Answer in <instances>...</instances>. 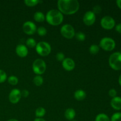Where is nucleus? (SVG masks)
<instances>
[{
	"label": "nucleus",
	"mask_w": 121,
	"mask_h": 121,
	"mask_svg": "<svg viewBox=\"0 0 121 121\" xmlns=\"http://www.w3.org/2000/svg\"><path fill=\"white\" fill-rule=\"evenodd\" d=\"M57 7L62 14L72 15L79 10L80 4L78 0H59Z\"/></svg>",
	"instance_id": "f257e3e1"
},
{
	"label": "nucleus",
	"mask_w": 121,
	"mask_h": 121,
	"mask_svg": "<svg viewBox=\"0 0 121 121\" xmlns=\"http://www.w3.org/2000/svg\"><path fill=\"white\" fill-rule=\"evenodd\" d=\"M46 21L52 26H59L63 21V15L57 9H50L46 16Z\"/></svg>",
	"instance_id": "f03ea898"
},
{
	"label": "nucleus",
	"mask_w": 121,
	"mask_h": 121,
	"mask_svg": "<svg viewBox=\"0 0 121 121\" xmlns=\"http://www.w3.org/2000/svg\"><path fill=\"white\" fill-rule=\"evenodd\" d=\"M109 64L110 67L115 70H121V53L120 52H115L110 56Z\"/></svg>",
	"instance_id": "7ed1b4c3"
},
{
	"label": "nucleus",
	"mask_w": 121,
	"mask_h": 121,
	"mask_svg": "<svg viewBox=\"0 0 121 121\" xmlns=\"http://www.w3.org/2000/svg\"><path fill=\"white\" fill-rule=\"evenodd\" d=\"M35 50L39 55L41 56H46L50 53L52 48L49 43L46 41H40L37 44Z\"/></svg>",
	"instance_id": "20e7f679"
},
{
	"label": "nucleus",
	"mask_w": 121,
	"mask_h": 121,
	"mask_svg": "<svg viewBox=\"0 0 121 121\" xmlns=\"http://www.w3.org/2000/svg\"><path fill=\"white\" fill-rule=\"evenodd\" d=\"M33 70L37 75L43 74L46 70V64L43 60L37 59L34 61L33 63Z\"/></svg>",
	"instance_id": "39448f33"
},
{
	"label": "nucleus",
	"mask_w": 121,
	"mask_h": 121,
	"mask_svg": "<svg viewBox=\"0 0 121 121\" xmlns=\"http://www.w3.org/2000/svg\"><path fill=\"white\" fill-rule=\"evenodd\" d=\"M100 47L106 51H112L116 46L115 41L110 37H104L100 41Z\"/></svg>",
	"instance_id": "423d86ee"
},
{
	"label": "nucleus",
	"mask_w": 121,
	"mask_h": 121,
	"mask_svg": "<svg viewBox=\"0 0 121 121\" xmlns=\"http://www.w3.org/2000/svg\"><path fill=\"white\" fill-rule=\"evenodd\" d=\"M61 35L65 38L67 39H71L75 35V31L72 26L69 24L63 25L60 30Z\"/></svg>",
	"instance_id": "0eeeda50"
},
{
	"label": "nucleus",
	"mask_w": 121,
	"mask_h": 121,
	"mask_svg": "<svg viewBox=\"0 0 121 121\" xmlns=\"http://www.w3.org/2000/svg\"><path fill=\"white\" fill-rule=\"evenodd\" d=\"M102 27L105 30H111L115 26L114 19L111 16H105L100 20Z\"/></svg>",
	"instance_id": "6e6552de"
},
{
	"label": "nucleus",
	"mask_w": 121,
	"mask_h": 121,
	"mask_svg": "<svg viewBox=\"0 0 121 121\" xmlns=\"http://www.w3.org/2000/svg\"><path fill=\"white\" fill-rule=\"evenodd\" d=\"M22 30L28 35L34 34L37 31V27L35 24L30 21L25 22L22 26Z\"/></svg>",
	"instance_id": "1a4fd4ad"
},
{
	"label": "nucleus",
	"mask_w": 121,
	"mask_h": 121,
	"mask_svg": "<svg viewBox=\"0 0 121 121\" xmlns=\"http://www.w3.org/2000/svg\"><path fill=\"white\" fill-rule=\"evenodd\" d=\"M96 21V15L92 11H87L83 15V21L86 26H92Z\"/></svg>",
	"instance_id": "9d476101"
},
{
	"label": "nucleus",
	"mask_w": 121,
	"mask_h": 121,
	"mask_svg": "<svg viewBox=\"0 0 121 121\" xmlns=\"http://www.w3.org/2000/svg\"><path fill=\"white\" fill-rule=\"evenodd\" d=\"M21 98V91L18 89H14L10 92L9 94V100L11 103L15 104L20 101Z\"/></svg>",
	"instance_id": "9b49d317"
},
{
	"label": "nucleus",
	"mask_w": 121,
	"mask_h": 121,
	"mask_svg": "<svg viewBox=\"0 0 121 121\" xmlns=\"http://www.w3.org/2000/svg\"><path fill=\"white\" fill-rule=\"evenodd\" d=\"M63 67L67 71H71L75 67V63L73 59L70 58H65L62 61Z\"/></svg>",
	"instance_id": "f8f14e48"
},
{
	"label": "nucleus",
	"mask_w": 121,
	"mask_h": 121,
	"mask_svg": "<svg viewBox=\"0 0 121 121\" xmlns=\"http://www.w3.org/2000/svg\"><path fill=\"white\" fill-rule=\"evenodd\" d=\"M17 54L20 57H25L28 54V49L26 46L23 44H18L15 48Z\"/></svg>",
	"instance_id": "ddd939ff"
},
{
	"label": "nucleus",
	"mask_w": 121,
	"mask_h": 121,
	"mask_svg": "<svg viewBox=\"0 0 121 121\" xmlns=\"http://www.w3.org/2000/svg\"><path fill=\"white\" fill-rule=\"evenodd\" d=\"M111 105L114 109L121 110V98L116 96L112 98L111 101Z\"/></svg>",
	"instance_id": "4468645a"
},
{
	"label": "nucleus",
	"mask_w": 121,
	"mask_h": 121,
	"mask_svg": "<svg viewBox=\"0 0 121 121\" xmlns=\"http://www.w3.org/2000/svg\"><path fill=\"white\" fill-rule=\"evenodd\" d=\"M74 97L77 100H84L86 97V93L82 89L77 90L74 93Z\"/></svg>",
	"instance_id": "2eb2a0df"
},
{
	"label": "nucleus",
	"mask_w": 121,
	"mask_h": 121,
	"mask_svg": "<svg viewBox=\"0 0 121 121\" xmlns=\"http://www.w3.org/2000/svg\"><path fill=\"white\" fill-rule=\"evenodd\" d=\"M76 116V112L73 108H68L65 112V117L67 120L72 121Z\"/></svg>",
	"instance_id": "dca6fc26"
},
{
	"label": "nucleus",
	"mask_w": 121,
	"mask_h": 121,
	"mask_svg": "<svg viewBox=\"0 0 121 121\" xmlns=\"http://www.w3.org/2000/svg\"><path fill=\"white\" fill-rule=\"evenodd\" d=\"M34 19L37 22H43L46 19V16L43 13L40 11L36 12L34 14Z\"/></svg>",
	"instance_id": "f3484780"
},
{
	"label": "nucleus",
	"mask_w": 121,
	"mask_h": 121,
	"mask_svg": "<svg viewBox=\"0 0 121 121\" xmlns=\"http://www.w3.org/2000/svg\"><path fill=\"white\" fill-rule=\"evenodd\" d=\"M46 114V110L44 108L39 107L35 110V115L37 118H42Z\"/></svg>",
	"instance_id": "a211bd4d"
},
{
	"label": "nucleus",
	"mask_w": 121,
	"mask_h": 121,
	"mask_svg": "<svg viewBox=\"0 0 121 121\" xmlns=\"http://www.w3.org/2000/svg\"><path fill=\"white\" fill-rule=\"evenodd\" d=\"M33 82L37 86H40L43 83V78L40 75L35 76L33 79Z\"/></svg>",
	"instance_id": "6ab92c4d"
},
{
	"label": "nucleus",
	"mask_w": 121,
	"mask_h": 121,
	"mask_svg": "<svg viewBox=\"0 0 121 121\" xmlns=\"http://www.w3.org/2000/svg\"><path fill=\"white\" fill-rule=\"evenodd\" d=\"M95 121H110V119L105 113H99L96 117Z\"/></svg>",
	"instance_id": "aec40b11"
},
{
	"label": "nucleus",
	"mask_w": 121,
	"mask_h": 121,
	"mask_svg": "<svg viewBox=\"0 0 121 121\" xmlns=\"http://www.w3.org/2000/svg\"><path fill=\"white\" fill-rule=\"evenodd\" d=\"M40 2H42V1H40L39 0H25V4L28 7H34L37 5Z\"/></svg>",
	"instance_id": "412c9836"
},
{
	"label": "nucleus",
	"mask_w": 121,
	"mask_h": 121,
	"mask_svg": "<svg viewBox=\"0 0 121 121\" xmlns=\"http://www.w3.org/2000/svg\"><path fill=\"white\" fill-rule=\"evenodd\" d=\"M26 45L30 48H34L36 46L37 43L35 40L33 38H29L26 41Z\"/></svg>",
	"instance_id": "4be33fe9"
},
{
	"label": "nucleus",
	"mask_w": 121,
	"mask_h": 121,
	"mask_svg": "<svg viewBox=\"0 0 121 121\" xmlns=\"http://www.w3.org/2000/svg\"><path fill=\"white\" fill-rule=\"evenodd\" d=\"M99 51V47L96 44H92L89 47V52L92 54H98Z\"/></svg>",
	"instance_id": "5701e85b"
},
{
	"label": "nucleus",
	"mask_w": 121,
	"mask_h": 121,
	"mask_svg": "<svg viewBox=\"0 0 121 121\" xmlns=\"http://www.w3.org/2000/svg\"><path fill=\"white\" fill-rule=\"evenodd\" d=\"M8 82L10 85H16L18 82V79L15 76H11L8 78Z\"/></svg>",
	"instance_id": "b1692460"
},
{
	"label": "nucleus",
	"mask_w": 121,
	"mask_h": 121,
	"mask_svg": "<svg viewBox=\"0 0 121 121\" xmlns=\"http://www.w3.org/2000/svg\"><path fill=\"white\" fill-rule=\"evenodd\" d=\"M75 36L77 40L80 41H84L85 40V39H86V35L85 34V33L82 31H79L77 33H76Z\"/></svg>",
	"instance_id": "393cba45"
},
{
	"label": "nucleus",
	"mask_w": 121,
	"mask_h": 121,
	"mask_svg": "<svg viewBox=\"0 0 121 121\" xmlns=\"http://www.w3.org/2000/svg\"><path fill=\"white\" fill-rule=\"evenodd\" d=\"M37 31L38 34L40 36H44V35H46L47 34V30L44 27H39V28L37 30Z\"/></svg>",
	"instance_id": "a878e982"
},
{
	"label": "nucleus",
	"mask_w": 121,
	"mask_h": 121,
	"mask_svg": "<svg viewBox=\"0 0 121 121\" xmlns=\"http://www.w3.org/2000/svg\"><path fill=\"white\" fill-rule=\"evenodd\" d=\"M7 76L5 72L2 69H0V83H3L7 80Z\"/></svg>",
	"instance_id": "bb28decb"
},
{
	"label": "nucleus",
	"mask_w": 121,
	"mask_h": 121,
	"mask_svg": "<svg viewBox=\"0 0 121 121\" xmlns=\"http://www.w3.org/2000/svg\"><path fill=\"white\" fill-rule=\"evenodd\" d=\"M111 121H121V113L120 112L115 113L111 117Z\"/></svg>",
	"instance_id": "cd10ccee"
},
{
	"label": "nucleus",
	"mask_w": 121,
	"mask_h": 121,
	"mask_svg": "<svg viewBox=\"0 0 121 121\" xmlns=\"http://www.w3.org/2000/svg\"><path fill=\"white\" fill-rule=\"evenodd\" d=\"M56 58L59 61H63L65 59V56L62 52H59L56 56Z\"/></svg>",
	"instance_id": "c85d7f7f"
},
{
	"label": "nucleus",
	"mask_w": 121,
	"mask_h": 121,
	"mask_svg": "<svg viewBox=\"0 0 121 121\" xmlns=\"http://www.w3.org/2000/svg\"><path fill=\"white\" fill-rule=\"evenodd\" d=\"M102 11V8L99 5H96L93 8V12L95 14H100Z\"/></svg>",
	"instance_id": "c756f323"
},
{
	"label": "nucleus",
	"mask_w": 121,
	"mask_h": 121,
	"mask_svg": "<svg viewBox=\"0 0 121 121\" xmlns=\"http://www.w3.org/2000/svg\"><path fill=\"white\" fill-rule=\"evenodd\" d=\"M108 93H109V95L113 98H115V97L117 96V91L115 89H111L109 90Z\"/></svg>",
	"instance_id": "7c9ffc66"
},
{
	"label": "nucleus",
	"mask_w": 121,
	"mask_h": 121,
	"mask_svg": "<svg viewBox=\"0 0 121 121\" xmlns=\"http://www.w3.org/2000/svg\"><path fill=\"white\" fill-rule=\"evenodd\" d=\"M21 96H23L24 98H27V97L29 95V92H28L27 90L24 89L21 92Z\"/></svg>",
	"instance_id": "2f4dec72"
},
{
	"label": "nucleus",
	"mask_w": 121,
	"mask_h": 121,
	"mask_svg": "<svg viewBox=\"0 0 121 121\" xmlns=\"http://www.w3.org/2000/svg\"><path fill=\"white\" fill-rule=\"evenodd\" d=\"M115 30L118 33L121 34V23H119L117 24L115 27Z\"/></svg>",
	"instance_id": "473e14b6"
},
{
	"label": "nucleus",
	"mask_w": 121,
	"mask_h": 121,
	"mask_svg": "<svg viewBox=\"0 0 121 121\" xmlns=\"http://www.w3.org/2000/svg\"><path fill=\"white\" fill-rule=\"evenodd\" d=\"M117 4L118 5V7L121 9V0H117Z\"/></svg>",
	"instance_id": "72a5a7b5"
},
{
	"label": "nucleus",
	"mask_w": 121,
	"mask_h": 121,
	"mask_svg": "<svg viewBox=\"0 0 121 121\" xmlns=\"http://www.w3.org/2000/svg\"><path fill=\"white\" fill-rule=\"evenodd\" d=\"M34 121H46L41 118H36V119H34Z\"/></svg>",
	"instance_id": "f704fd0d"
},
{
	"label": "nucleus",
	"mask_w": 121,
	"mask_h": 121,
	"mask_svg": "<svg viewBox=\"0 0 121 121\" xmlns=\"http://www.w3.org/2000/svg\"><path fill=\"white\" fill-rule=\"evenodd\" d=\"M119 85L121 86V74L119 77Z\"/></svg>",
	"instance_id": "c9c22d12"
},
{
	"label": "nucleus",
	"mask_w": 121,
	"mask_h": 121,
	"mask_svg": "<svg viewBox=\"0 0 121 121\" xmlns=\"http://www.w3.org/2000/svg\"><path fill=\"white\" fill-rule=\"evenodd\" d=\"M7 121H19L17 120V119H9V120H8Z\"/></svg>",
	"instance_id": "e433bc0d"
},
{
	"label": "nucleus",
	"mask_w": 121,
	"mask_h": 121,
	"mask_svg": "<svg viewBox=\"0 0 121 121\" xmlns=\"http://www.w3.org/2000/svg\"><path fill=\"white\" fill-rule=\"evenodd\" d=\"M77 121L76 120H74V119H73V120H72V121Z\"/></svg>",
	"instance_id": "4c0bfd02"
},
{
	"label": "nucleus",
	"mask_w": 121,
	"mask_h": 121,
	"mask_svg": "<svg viewBox=\"0 0 121 121\" xmlns=\"http://www.w3.org/2000/svg\"><path fill=\"white\" fill-rule=\"evenodd\" d=\"M120 53H121V52H120Z\"/></svg>",
	"instance_id": "58836bf2"
}]
</instances>
